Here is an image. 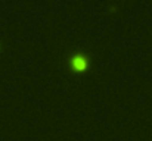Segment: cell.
I'll return each instance as SVG.
<instances>
[{"mask_svg":"<svg viewBox=\"0 0 152 141\" xmlns=\"http://www.w3.org/2000/svg\"><path fill=\"white\" fill-rule=\"evenodd\" d=\"M86 57L83 56V54H74L72 57H71V65H72V68H75V69H83L84 66H86Z\"/></svg>","mask_w":152,"mask_h":141,"instance_id":"1","label":"cell"}]
</instances>
